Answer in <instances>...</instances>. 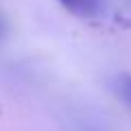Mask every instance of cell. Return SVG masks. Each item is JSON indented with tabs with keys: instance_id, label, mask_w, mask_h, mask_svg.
<instances>
[{
	"instance_id": "6da1fadb",
	"label": "cell",
	"mask_w": 131,
	"mask_h": 131,
	"mask_svg": "<svg viewBox=\"0 0 131 131\" xmlns=\"http://www.w3.org/2000/svg\"><path fill=\"white\" fill-rule=\"evenodd\" d=\"M61 7L68 9L72 15L83 20H92L98 18L105 9V0H59Z\"/></svg>"
},
{
	"instance_id": "7a4b0ae2",
	"label": "cell",
	"mask_w": 131,
	"mask_h": 131,
	"mask_svg": "<svg viewBox=\"0 0 131 131\" xmlns=\"http://www.w3.org/2000/svg\"><path fill=\"white\" fill-rule=\"evenodd\" d=\"M114 90H116V94L127 103V107L131 109V74H120V77H116Z\"/></svg>"
},
{
	"instance_id": "3957f363",
	"label": "cell",
	"mask_w": 131,
	"mask_h": 131,
	"mask_svg": "<svg viewBox=\"0 0 131 131\" xmlns=\"http://www.w3.org/2000/svg\"><path fill=\"white\" fill-rule=\"evenodd\" d=\"M5 33H7V26H5V22H2V18H0V39L5 37Z\"/></svg>"
}]
</instances>
